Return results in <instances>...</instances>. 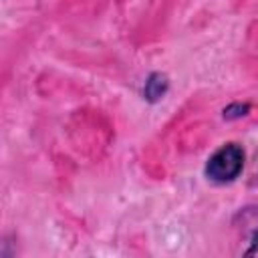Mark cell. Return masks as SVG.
I'll return each mask as SVG.
<instances>
[{
    "label": "cell",
    "instance_id": "cell-4",
    "mask_svg": "<svg viewBox=\"0 0 258 258\" xmlns=\"http://www.w3.org/2000/svg\"><path fill=\"white\" fill-rule=\"evenodd\" d=\"M246 256H258V230H254L250 242H248V248L244 250Z\"/></svg>",
    "mask_w": 258,
    "mask_h": 258
},
{
    "label": "cell",
    "instance_id": "cell-3",
    "mask_svg": "<svg viewBox=\"0 0 258 258\" xmlns=\"http://www.w3.org/2000/svg\"><path fill=\"white\" fill-rule=\"evenodd\" d=\"M250 111V105L248 103H234V105H228L226 109H224V117L226 119H238V117H244L246 113Z\"/></svg>",
    "mask_w": 258,
    "mask_h": 258
},
{
    "label": "cell",
    "instance_id": "cell-1",
    "mask_svg": "<svg viewBox=\"0 0 258 258\" xmlns=\"http://www.w3.org/2000/svg\"><path fill=\"white\" fill-rule=\"evenodd\" d=\"M244 163H246L244 147L236 141H230V143L220 145L208 157L204 173L212 183L226 185V183H232L240 177V173L244 169Z\"/></svg>",
    "mask_w": 258,
    "mask_h": 258
},
{
    "label": "cell",
    "instance_id": "cell-5",
    "mask_svg": "<svg viewBox=\"0 0 258 258\" xmlns=\"http://www.w3.org/2000/svg\"><path fill=\"white\" fill-rule=\"evenodd\" d=\"M250 183H252V185H258V153H256L254 163H252V171H250Z\"/></svg>",
    "mask_w": 258,
    "mask_h": 258
},
{
    "label": "cell",
    "instance_id": "cell-2",
    "mask_svg": "<svg viewBox=\"0 0 258 258\" xmlns=\"http://www.w3.org/2000/svg\"><path fill=\"white\" fill-rule=\"evenodd\" d=\"M167 87H169V81L165 75L161 73H151L143 85V99L149 101V103H157L165 93H167Z\"/></svg>",
    "mask_w": 258,
    "mask_h": 258
}]
</instances>
